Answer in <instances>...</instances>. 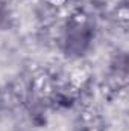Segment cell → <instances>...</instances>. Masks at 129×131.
Segmentation results:
<instances>
[{"label":"cell","instance_id":"obj_1","mask_svg":"<svg viewBox=\"0 0 129 131\" xmlns=\"http://www.w3.org/2000/svg\"><path fill=\"white\" fill-rule=\"evenodd\" d=\"M94 32L93 26L85 20H71L64 29L62 44L68 55L81 57L84 55L93 43Z\"/></svg>","mask_w":129,"mask_h":131}]
</instances>
